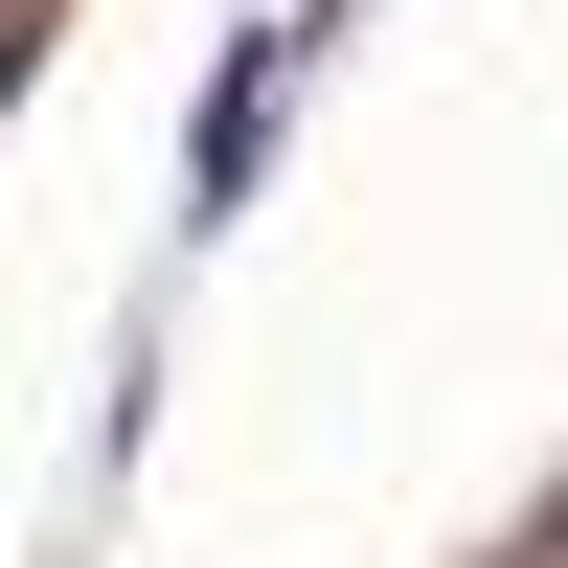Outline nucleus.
Instances as JSON below:
<instances>
[{"mask_svg": "<svg viewBox=\"0 0 568 568\" xmlns=\"http://www.w3.org/2000/svg\"><path fill=\"white\" fill-rule=\"evenodd\" d=\"M296 69H318V23H296V0H273V23L205 69V136H182V205H205V227L273 182V136H296Z\"/></svg>", "mask_w": 568, "mask_h": 568, "instance_id": "f257e3e1", "label": "nucleus"}, {"mask_svg": "<svg viewBox=\"0 0 568 568\" xmlns=\"http://www.w3.org/2000/svg\"><path fill=\"white\" fill-rule=\"evenodd\" d=\"M546 568H568V524H546Z\"/></svg>", "mask_w": 568, "mask_h": 568, "instance_id": "f03ea898", "label": "nucleus"}]
</instances>
